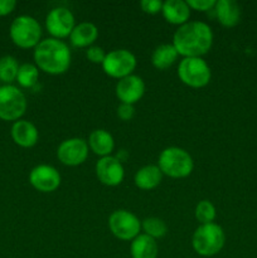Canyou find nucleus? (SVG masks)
Returning <instances> with one entry per match:
<instances>
[{"mask_svg": "<svg viewBox=\"0 0 257 258\" xmlns=\"http://www.w3.org/2000/svg\"><path fill=\"white\" fill-rule=\"evenodd\" d=\"M213 44V32L207 23L188 22L180 25L174 33L173 45L179 55L202 57L207 54Z\"/></svg>", "mask_w": 257, "mask_h": 258, "instance_id": "1", "label": "nucleus"}, {"mask_svg": "<svg viewBox=\"0 0 257 258\" xmlns=\"http://www.w3.org/2000/svg\"><path fill=\"white\" fill-rule=\"evenodd\" d=\"M17 7L15 0H0V17H7L10 13L14 12Z\"/></svg>", "mask_w": 257, "mask_h": 258, "instance_id": "31", "label": "nucleus"}, {"mask_svg": "<svg viewBox=\"0 0 257 258\" xmlns=\"http://www.w3.org/2000/svg\"><path fill=\"white\" fill-rule=\"evenodd\" d=\"M196 219L201 224L213 223L216 219V207L209 201H201L196 207Z\"/></svg>", "mask_w": 257, "mask_h": 258, "instance_id": "26", "label": "nucleus"}, {"mask_svg": "<svg viewBox=\"0 0 257 258\" xmlns=\"http://www.w3.org/2000/svg\"><path fill=\"white\" fill-rule=\"evenodd\" d=\"M178 52H176L175 47L169 43H164V44L158 45L154 49L153 54H151V63L154 67L159 71H164L166 68L171 67L175 63L176 58H178Z\"/></svg>", "mask_w": 257, "mask_h": 258, "instance_id": "22", "label": "nucleus"}, {"mask_svg": "<svg viewBox=\"0 0 257 258\" xmlns=\"http://www.w3.org/2000/svg\"><path fill=\"white\" fill-rule=\"evenodd\" d=\"M178 76L184 85L202 88L209 83L212 72L208 63L202 57H185L179 63Z\"/></svg>", "mask_w": 257, "mask_h": 258, "instance_id": "6", "label": "nucleus"}, {"mask_svg": "<svg viewBox=\"0 0 257 258\" xmlns=\"http://www.w3.org/2000/svg\"><path fill=\"white\" fill-rule=\"evenodd\" d=\"M158 166L163 175L180 179L190 175L194 169V163L188 151L178 146H170L161 151Z\"/></svg>", "mask_w": 257, "mask_h": 258, "instance_id": "3", "label": "nucleus"}, {"mask_svg": "<svg viewBox=\"0 0 257 258\" xmlns=\"http://www.w3.org/2000/svg\"><path fill=\"white\" fill-rule=\"evenodd\" d=\"M190 8L184 0H166L163 3V17L170 24L183 25L189 22L190 18Z\"/></svg>", "mask_w": 257, "mask_h": 258, "instance_id": "16", "label": "nucleus"}, {"mask_svg": "<svg viewBox=\"0 0 257 258\" xmlns=\"http://www.w3.org/2000/svg\"><path fill=\"white\" fill-rule=\"evenodd\" d=\"M39 78V70L33 63H23L19 66L17 75V82L23 88H32L37 85Z\"/></svg>", "mask_w": 257, "mask_h": 258, "instance_id": "23", "label": "nucleus"}, {"mask_svg": "<svg viewBox=\"0 0 257 258\" xmlns=\"http://www.w3.org/2000/svg\"><path fill=\"white\" fill-rule=\"evenodd\" d=\"M145 93V82L136 75H130L118 80L116 85V96L121 103L134 105L143 98Z\"/></svg>", "mask_w": 257, "mask_h": 258, "instance_id": "14", "label": "nucleus"}, {"mask_svg": "<svg viewBox=\"0 0 257 258\" xmlns=\"http://www.w3.org/2000/svg\"><path fill=\"white\" fill-rule=\"evenodd\" d=\"M98 37V29L93 23L82 22L73 28L70 35L71 43L76 48L91 47Z\"/></svg>", "mask_w": 257, "mask_h": 258, "instance_id": "19", "label": "nucleus"}, {"mask_svg": "<svg viewBox=\"0 0 257 258\" xmlns=\"http://www.w3.org/2000/svg\"><path fill=\"white\" fill-rule=\"evenodd\" d=\"M87 141L81 138H71L63 140L57 149V158L63 165L78 166L86 161L88 156Z\"/></svg>", "mask_w": 257, "mask_h": 258, "instance_id": "11", "label": "nucleus"}, {"mask_svg": "<svg viewBox=\"0 0 257 258\" xmlns=\"http://www.w3.org/2000/svg\"><path fill=\"white\" fill-rule=\"evenodd\" d=\"M108 228L116 238L121 241H133L140 234L141 222L131 212L117 209L108 217Z\"/></svg>", "mask_w": 257, "mask_h": 258, "instance_id": "8", "label": "nucleus"}, {"mask_svg": "<svg viewBox=\"0 0 257 258\" xmlns=\"http://www.w3.org/2000/svg\"><path fill=\"white\" fill-rule=\"evenodd\" d=\"M226 242L223 228L217 223L201 224L191 237L193 249L203 257H212L222 251Z\"/></svg>", "mask_w": 257, "mask_h": 258, "instance_id": "4", "label": "nucleus"}, {"mask_svg": "<svg viewBox=\"0 0 257 258\" xmlns=\"http://www.w3.org/2000/svg\"><path fill=\"white\" fill-rule=\"evenodd\" d=\"M29 183L34 189L42 193L54 191L60 185V174L53 166L40 164L34 166L29 173Z\"/></svg>", "mask_w": 257, "mask_h": 258, "instance_id": "13", "label": "nucleus"}, {"mask_svg": "<svg viewBox=\"0 0 257 258\" xmlns=\"http://www.w3.org/2000/svg\"><path fill=\"white\" fill-rule=\"evenodd\" d=\"M35 66L38 70L49 75H62L67 72L71 66V50L63 40L55 38H47L40 40L34 48Z\"/></svg>", "mask_w": 257, "mask_h": 258, "instance_id": "2", "label": "nucleus"}, {"mask_svg": "<svg viewBox=\"0 0 257 258\" xmlns=\"http://www.w3.org/2000/svg\"><path fill=\"white\" fill-rule=\"evenodd\" d=\"M106 54L107 53H105L103 48L98 47V45H91L86 50V57L88 58L90 62L96 63V64H102L106 58Z\"/></svg>", "mask_w": 257, "mask_h": 258, "instance_id": "27", "label": "nucleus"}, {"mask_svg": "<svg viewBox=\"0 0 257 258\" xmlns=\"http://www.w3.org/2000/svg\"><path fill=\"white\" fill-rule=\"evenodd\" d=\"M9 35L12 42L23 49L35 48L40 43L42 27L35 18L19 15L10 24Z\"/></svg>", "mask_w": 257, "mask_h": 258, "instance_id": "5", "label": "nucleus"}, {"mask_svg": "<svg viewBox=\"0 0 257 258\" xmlns=\"http://www.w3.org/2000/svg\"><path fill=\"white\" fill-rule=\"evenodd\" d=\"M45 27L52 38H55V39L70 37L73 28L76 27L75 15L67 8H54L48 13L45 18Z\"/></svg>", "mask_w": 257, "mask_h": 258, "instance_id": "10", "label": "nucleus"}, {"mask_svg": "<svg viewBox=\"0 0 257 258\" xmlns=\"http://www.w3.org/2000/svg\"><path fill=\"white\" fill-rule=\"evenodd\" d=\"M136 57L127 49H115L106 54L102 63L103 72L112 78L127 77L136 68Z\"/></svg>", "mask_w": 257, "mask_h": 258, "instance_id": "9", "label": "nucleus"}, {"mask_svg": "<svg viewBox=\"0 0 257 258\" xmlns=\"http://www.w3.org/2000/svg\"><path fill=\"white\" fill-rule=\"evenodd\" d=\"M18 70L19 63L17 58L13 55H4L0 58V82L4 85H12L14 81H17Z\"/></svg>", "mask_w": 257, "mask_h": 258, "instance_id": "24", "label": "nucleus"}, {"mask_svg": "<svg viewBox=\"0 0 257 258\" xmlns=\"http://www.w3.org/2000/svg\"><path fill=\"white\" fill-rule=\"evenodd\" d=\"M135 115V107L128 103H120L117 107V116L122 121H130Z\"/></svg>", "mask_w": 257, "mask_h": 258, "instance_id": "30", "label": "nucleus"}, {"mask_svg": "<svg viewBox=\"0 0 257 258\" xmlns=\"http://www.w3.org/2000/svg\"><path fill=\"white\" fill-rule=\"evenodd\" d=\"M140 7L146 14H158L163 9V2L160 0H143Z\"/></svg>", "mask_w": 257, "mask_h": 258, "instance_id": "29", "label": "nucleus"}, {"mask_svg": "<svg viewBox=\"0 0 257 258\" xmlns=\"http://www.w3.org/2000/svg\"><path fill=\"white\" fill-rule=\"evenodd\" d=\"M217 0H188V5L190 9L198 10V12H208L213 10Z\"/></svg>", "mask_w": 257, "mask_h": 258, "instance_id": "28", "label": "nucleus"}, {"mask_svg": "<svg viewBox=\"0 0 257 258\" xmlns=\"http://www.w3.org/2000/svg\"><path fill=\"white\" fill-rule=\"evenodd\" d=\"M27 97L13 85L0 86V120L18 121L27 111Z\"/></svg>", "mask_w": 257, "mask_h": 258, "instance_id": "7", "label": "nucleus"}, {"mask_svg": "<svg viewBox=\"0 0 257 258\" xmlns=\"http://www.w3.org/2000/svg\"><path fill=\"white\" fill-rule=\"evenodd\" d=\"M10 135L13 141L20 148H33L39 139V133L34 123L22 118L13 123Z\"/></svg>", "mask_w": 257, "mask_h": 258, "instance_id": "15", "label": "nucleus"}, {"mask_svg": "<svg viewBox=\"0 0 257 258\" xmlns=\"http://www.w3.org/2000/svg\"><path fill=\"white\" fill-rule=\"evenodd\" d=\"M87 144L91 151H93L96 155L101 156V158L110 156L113 151V148H115V141H113L112 135L103 128L93 130L88 136Z\"/></svg>", "mask_w": 257, "mask_h": 258, "instance_id": "18", "label": "nucleus"}, {"mask_svg": "<svg viewBox=\"0 0 257 258\" xmlns=\"http://www.w3.org/2000/svg\"><path fill=\"white\" fill-rule=\"evenodd\" d=\"M96 176L98 180L107 186H116L122 183L125 170L122 163L116 156H105L96 163Z\"/></svg>", "mask_w": 257, "mask_h": 258, "instance_id": "12", "label": "nucleus"}, {"mask_svg": "<svg viewBox=\"0 0 257 258\" xmlns=\"http://www.w3.org/2000/svg\"><path fill=\"white\" fill-rule=\"evenodd\" d=\"M163 179V173L158 165H145L136 171L134 176L135 185L141 190L155 189Z\"/></svg>", "mask_w": 257, "mask_h": 258, "instance_id": "20", "label": "nucleus"}, {"mask_svg": "<svg viewBox=\"0 0 257 258\" xmlns=\"http://www.w3.org/2000/svg\"><path fill=\"white\" fill-rule=\"evenodd\" d=\"M217 19L223 27H236L241 19V8L234 0H217L213 9Z\"/></svg>", "mask_w": 257, "mask_h": 258, "instance_id": "17", "label": "nucleus"}, {"mask_svg": "<svg viewBox=\"0 0 257 258\" xmlns=\"http://www.w3.org/2000/svg\"><path fill=\"white\" fill-rule=\"evenodd\" d=\"M130 252L133 258H156L159 247L156 239L145 233H140L131 241Z\"/></svg>", "mask_w": 257, "mask_h": 258, "instance_id": "21", "label": "nucleus"}, {"mask_svg": "<svg viewBox=\"0 0 257 258\" xmlns=\"http://www.w3.org/2000/svg\"><path fill=\"white\" fill-rule=\"evenodd\" d=\"M141 228H143L144 233L148 234L149 237L154 239L161 238L168 232V226H166L165 222L160 218H156V217L144 219L141 222Z\"/></svg>", "mask_w": 257, "mask_h": 258, "instance_id": "25", "label": "nucleus"}]
</instances>
